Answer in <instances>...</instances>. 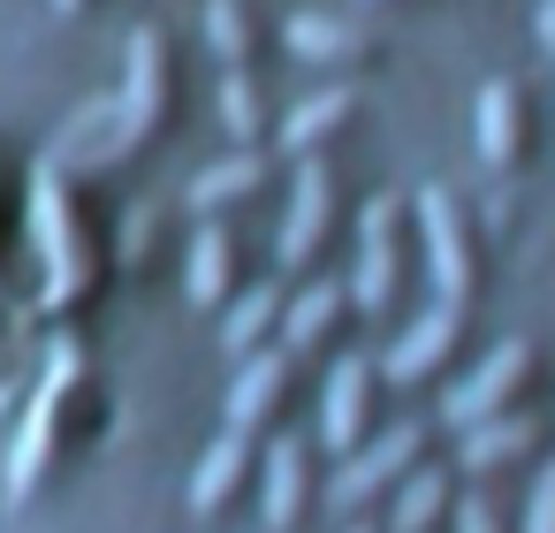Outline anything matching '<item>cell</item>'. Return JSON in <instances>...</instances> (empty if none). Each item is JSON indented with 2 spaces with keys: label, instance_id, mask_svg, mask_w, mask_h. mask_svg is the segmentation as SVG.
<instances>
[{
  "label": "cell",
  "instance_id": "1",
  "mask_svg": "<svg viewBox=\"0 0 555 533\" xmlns=\"http://www.w3.org/2000/svg\"><path fill=\"white\" fill-rule=\"evenodd\" d=\"M77 381H85V351H77V343H54V351H47V373H39L31 404H24V427H16V442H9V503H24V495L39 487Z\"/></svg>",
  "mask_w": 555,
  "mask_h": 533
},
{
  "label": "cell",
  "instance_id": "2",
  "mask_svg": "<svg viewBox=\"0 0 555 533\" xmlns=\"http://www.w3.org/2000/svg\"><path fill=\"white\" fill-rule=\"evenodd\" d=\"M411 214H418V244H426V282H434V305H449V313H464L472 305V229H464V206H456V191H441V183H426L418 199H411Z\"/></svg>",
  "mask_w": 555,
  "mask_h": 533
},
{
  "label": "cell",
  "instance_id": "3",
  "mask_svg": "<svg viewBox=\"0 0 555 533\" xmlns=\"http://www.w3.org/2000/svg\"><path fill=\"white\" fill-rule=\"evenodd\" d=\"M160 107H168V39L145 24V31H130V54H122V92H115L107 161H122L130 145H145V138L160 130Z\"/></svg>",
  "mask_w": 555,
  "mask_h": 533
},
{
  "label": "cell",
  "instance_id": "4",
  "mask_svg": "<svg viewBox=\"0 0 555 533\" xmlns=\"http://www.w3.org/2000/svg\"><path fill=\"white\" fill-rule=\"evenodd\" d=\"M403 206L396 191H380L365 214H358V267H350V305L365 313H388L396 305V282H403Z\"/></svg>",
  "mask_w": 555,
  "mask_h": 533
},
{
  "label": "cell",
  "instance_id": "5",
  "mask_svg": "<svg viewBox=\"0 0 555 533\" xmlns=\"http://www.w3.org/2000/svg\"><path fill=\"white\" fill-rule=\"evenodd\" d=\"M525 373H532V343L525 335H509V343H494L449 396H441V427L449 434H464V427H479V419H494V411H509V396L525 389Z\"/></svg>",
  "mask_w": 555,
  "mask_h": 533
},
{
  "label": "cell",
  "instance_id": "6",
  "mask_svg": "<svg viewBox=\"0 0 555 533\" xmlns=\"http://www.w3.org/2000/svg\"><path fill=\"white\" fill-rule=\"evenodd\" d=\"M418 442H426V427L418 419H403V427H388L373 449L358 442L343 465H335V480H327V510H365L373 495H388L411 465H418Z\"/></svg>",
  "mask_w": 555,
  "mask_h": 533
},
{
  "label": "cell",
  "instance_id": "7",
  "mask_svg": "<svg viewBox=\"0 0 555 533\" xmlns=\"http://www.w3.org/2000/svg\"><path fill=\"white\" fill-rule=\"evenodd\" d=\"M327 221H335V176L327 161H297V183H289V214H282V267H305L320 244H327Z\"/></svg>",
  "mask_w": 555,
  "mask_h": 533
},
{
  "label": "cell",
  "instance_id": "8",
  "mask_svg": "<svg viewBox=\"0 0 555 533\" xmlns=\"http://www.w3.org/2000/svg\"><path fill=\"white\" fill-rule=\"evenodd\" d=\"M449 351H456V313L449 305H426L388 351H380V381H396V389H418L426 373H441L449 366Z\"/></svg>",
  "mask_w": 555,
  "mask_h": 533
},
{
  "label": "cell",
  "instance_id": "9",
  "mask_svg": "<svg viewBox=\"0 0 555 533\" xmlns=\"http://www.w3.org/2000/svg\"><path fill=\"white\" fill-rule=\"evenodd\" d=\"M373 358H335V373H327V404H320V442L335 449V457H350L358 442H365V404H373Z\"/></svg>",
  "mask_w": 555,
  "mask_h": 533
},
{
  "label": "cell",
  "instance_id": "10",
  "mask_svg": "<svg viewBox=\"0 0 555 533\" xmlns=\"http://www.w3.org/2000/svg\"><path fill=\"white\" fill-rule=\"evenodd\" d=\"M282 389H289V351H282V343H259L251 358H236V381H229V427H236V434L267 427L274 404H282Z\"/></svg>",
  "mask_w": 555,
  "mask_h": 533
},
{
  "label": "cell",
  "instance_id": "11",
  "mask_svg": "<svg viewBox=\"0 0 555 533\" xmlns=\"http://www.w3.org/2000/svg\"><path fill=\"white\" fill-rule=\"evenodd\" d=\"M343 305H350V282H327V275H312L297 297H282V351H289V358H297V351H320V343L335 335Z\"/></svg>",
  "mask_w": 555,
  "mask_h": 533
},
{
  "label": "cell",
  "instance_id": "12",
  "mask_svg": "<svg viewBox=\"0 0 555 533\" xmlns=\"http://www.w3.org/2000/svg\"><path fill=\"white\" fill-rule=\"evenodd\" d=\"M532 442H540V419H532V411H494V419H479V427L456 434V465H464V472H502V465H517Z\"/></svg>",
  "mask_w": 555,
  "mask_h": 533
},
{
  "label": "cell",
  "instance_id": "13",
  "mask_svg": "<svg viewBox=\"0 0 555 533\" xmlns=\"http://www.w3.org/2000/svg\"><path fill=\"white\" fill-rule=\"evenodd\" d=\"M350 115H358V92H350V85H320L312 100H297V107L282 115V153H289V161H312Z\"/></svg>",
  "mask_w": 555,
  "mask_h": 533
},
{
  "label": "cell",
  "instance_id": "14",
  "mask_svg": "<svg viewBox=\"0 0 555 533\" xmlns=\"http://www.w3.org/2000/svg\"><path fill=\"white\" fill-rule=\"evenodd\" d=\"M31 206H39V244H47V267H54V297H77V290H85V244H77V229L62 221V183H54V168L31 183Z\"/></svg>",
  "mask_w": 555,
  "mask_h": 533
},
{
  "label": "cell",
  "instance_id": "15",
  "mask_svg": "<svg viewBox=\"0 0 555 533\" xmlns=\"http://www.w3.org/2000/svg\"><path fill=\"white\" fill-rule=\"evenodd\" d=\"M305 487H312V465H305V434H282L267 449V495H259V518L267 533H289L297 510H305Z\"/></svg>",
  "mask_w": 555,
  "mask_h": 533
},
{
  "label": "cell",
  "instance_id": "16",
  "mask_svg": "<svg viewBox=\"0 0 555 533\" xmlns=\"http://www.w3.org/2000/svg\"><path fill=\"white\" fill-rule=\"evenodd\" d=\"M289 54H305V62H365L373 47H380V31L373 24H350V16H289Z\"/></svg>",
  "mask_w": 555,
  "mask_h": 533
},
{
  "label": "cell",
  "instance_id": "17",
  "mask_svg": "<svg viewBox=\"0 0 555 533\" xmlns=\"http://www.w3.org/2000/svg\"><path fill=\"white\" fill-rule=\"evenodd\" d=\"M244 472H251V434H236V427H221V442L198 457V472H191V518H214L236 487H244Z\"/></svg>",
  "mask_w": 555,
  "mask_h": 533
},
{
  "label": "cell",
  "instance_id": "18",
  "mask_svg": "<svg viewBox=\"0 0 555 533\" xmlns=\"http://www.w3.org/2000/svg\"><path fill=\"white\" fill-rule=\"evenodd\" d=\"M517 153H525V100H517V85H487L479 92V161L502 176V168H517Z\"/></svg>",
  "mask_w": 555,
  "mask_h": 533
},
{
  "label": "cell",
  "instance_id": "19",
  "mask_svg": "<svg viewBox=\"0 0 555 533\" xmlns=\"http://www.w3.org/2000/svg\"><path fill=\"white\" fill-rule=\"evenodd\" d=\"M183 290H191V305H229V297H236V244H229V229H221V221H206V229L191 237Z\"/></svg>",
  "mask_w": 555,
  "mask_h": 533
},
{
  "label": "cell",
  "instance_id": "20",
  "mask_svg": "<svg viewBox=\"0 0 555 533\" xmlns=\"http://www.w3.org/2000/svg\"><path fill=\"white\" fill-rule=\"evenodd\" d=\"M274 328H282V290H274V282H251V290H236V297L221 305V351H229V358H251Z\"/></svg>",
  "mask_w": 555,
  "mask_h": 533
},
{
  "label": "cell",
  "instance_id": "21",
  "mask_svg": "<svg viewBox=\"0 0 555 533\" xmlns=\"http://www.w3.org/2000/svg\"><path fill=\"white\" fill-rule=\"evenodd\" d=\"M259 183H267V153H251V145H244V153H229V161H214L206 176H191V199H183V206L214 221L221 206H236V199H251Z\"/></svg>",
  "mask_w": 555,
  "mask_h": 533
},
{
  "label": "cell",
  "instance_id": "22",
  "mask_svg": "<svg viewBox=\"0 0 555 533\" xmlns=\"http://www.w3.org/2000/svg\"><path fill=\"white\" fill-rule=\"evenodd\" d=\"M449 472L441 465H411L396 480V510H388V533H434V518H449Z\"/></svg>",
  "mask_w": 555,
  "mask_h": 533
},
{
  "label": "cell",
  "instance_id": "23",
  "mask_svg": "<svg viewBox=\"0 0 555 533\" xmlns=\"http://www.w3.org/2000/svg\"><path fill=\"white\" fill-rule=\"evenodd\" d=\"M206 39L229 69L251 62V16H244V0H206Z\"/></svg>",
  "mask_w": 555,
  "mask_h": 533
},
{
  "label": "cell",
  "instance_id": "24",
  "mask_svg": "<svg viewBox=\"0 0 555 533\" xmlns=\"http://www.w3.org/2000/svg\"><path fill=\"white\" fill-rule=\"evenodd\" d=\"M221 123H229V138H236V145H259V92H251V77H244V69H229V77H221Z\"/></svg>",
  "mask_w": 555,
  "mask_h": 533
},
{
  "label": "cell",
  "instance_id": "25",
  "mask_svg": "<svg viewBox=\"0 0 555 533\" xmlns=\"http://www.w3.org/2000/svg\"><path fill=\"white\" fill-rule=\"evenodd\" d=\"M525 533H555V465L532 472V495H525Z\"/></svg>",
  "mask_w": 555,
  "mask_h": 533
},
{
  "label": "cell",
  "instance_id": "26",
  "mask_svg": "<svg viewBox=\"0 0 555 533\" xmlns=\"http://www.w3.org/2000/svg\"><path fill=\"white\" fill-rule=\"evenodd\" d=\"M449 518H456V533H502L487 495H456V503H449Z\"/></svg>",
  "mask_w": 555,
  "mask_h": 533
},
{
  "label": "cell",
  "instance_id": "27",
  "mask_svg": "<svg viewBox=\"0 0 555 533\" xmlns=\"http://www.w3.org/2000/svg\"><path fill=\"white\" fill-rule=\"evenodd\" d=\"M532 31H540V47L555 54V0H540V9H532Z\"/></svg>",
  "mask_w": 555,
  "mask_h": 533
},
{
  "label": "cell",
  "instance_id": "28",
  "mask_svg": "<svg viewBox=\"0 0 555 533\" xmlns=\"http://www.w3.org/2000/svg\"><path fill=\"white\" fill-rule=\"evenodd\" d=\"M54 9H85V0H54Z\"/></svg>",
  "mask_w": 555,
  "mask_h": 533
},
{
  "label": "cell",
  "instance_id": "29",
  "mask_svg": "<svg viewBox=\"0 0 555 533\" xmlns=\"http://www.w3.org/2000/svg\"><path fill=\"white\" fill-rule=\"evenodd\" d=\"M350 533H373V525H350Z\"/></svg>",
  "mask_w": 555,
  "mask_h": 533
},
{
  "label": "cell",
  "instance_id": "30",
  "mask_svg": "<svg viewBox=\"0 0 555 533\" xmlns=\"http://www.w3.org/2000/svg\"><path fill=\"white\" fill-rule=\"evenodd\" d=\"M532 9H540V0H532Z\"/></svg>",
  "mask_w": 555,
  "mask_h": 533
}]
</instances>
